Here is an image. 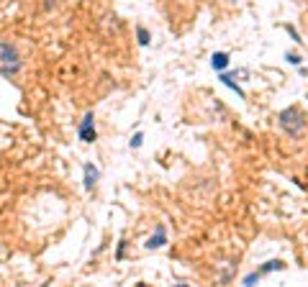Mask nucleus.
Here are the masks:
<instances>
[{"label":"nucleus","instance_id":"nucleus-5","mask_svg":"<svg viewBox=\"0 0 308 287\" xmlns=\"http://www.w3.org/2000/svg\"><path fill=\"white\" fill-rule=\"evenodd\" d=\"M164 244H167V229H164V226H157V233L147 241V249H159Z\"/></svg>","mask_w":308,"mask_h":287},{"label":"nucleus","instance_id":"nucleus-6","mask_svg":"<svg viewBox=\"0 0 308 287\" xmlns=\"http://www.w3.org/2000/svg\"><path fill=\"white\" fill-rule=\"evenodd\" d=\"M211 67H213L216 72H224V69L229 67V54H226V52H216V54L211 57Z\"/></svg>","mask_w":308,"mask_h":287},{"label":"nucleus","instance_id":"nucleus-9","mask_svg":"<svg viewBox=\"0 0 308 287\" xmlns=\"http://www.w3.org/2000/svg\"><path fill=\"white\" fill-rule=\"evenodd\" d=\"M283 267H285V264H283L280 259H272V262H267L265 267L259 269V275H270V272H275V269H283Z\"/></svg>","mask_w":308,"mask_h":287},{"label":"nucleus","instance_id":"nucleus-10","mask_svg":"<svg viewBox=\"0 0 308 287\" xmlns=\"http://www.w3.org/2000/svg\"><path fill=\"white\" fill-rule=\"evenodd\" d=\"M142 141H144V133H142V131H136V133L131 136V149H136V146H142Z\"/></svg>","mask_w":308,"mask_h":287},{"label":"nucleus","instance_id":"nucleus-7","mask_svg":"<svg viewBox=\"0 0 308 287\" xmlns=\"http://www.w3.org/2000/svg\"><path fill=\"white\" fill-rule=\"evenodd\" d=\"M219 80H221V82H224L226 87H231V90H236V95H239V98H246V95H244V90H241V87H239V85L234 82V77H231V74H229V72H221V74H219Z\"/></svg>","mask_w":308,"mask_h":287},{"label":"nucleus","instance_id":"nucleus-4","mask_svg":"<svg viewBox=\"0 0 308 287\" xmlns=\"http://www.w3.org/2000/svg\"><path fill=\"white\" fill-rule=\"evenodd\" d=\"M85 179H82V185H85V190H92L95 187V182H98V177H100V172H98V167H92V164L87 162L85 164Z\"/></svg>","mask_w":308,"mask_h":287},{"label":"nucleus","instance_id":"nucleus-3","mask_svg":"<svg viewBox=\"0 0 308 287\" xmlns=\"http://www.w3.org/2000/svg\"><path fill=\"white\" fill-rule=\"evenodd\" d=\"M77 136H80V141H85V144H92L98 139V133H95V115H92V111L85 113V118L80 120V126H77Z\"/></svg>","mask_w":308,"mask_h":287},{"label":"nucleus","instance_id":"nucleus-1","mask_svg":"<svg viewBox=\"0 0 308 287\" xmlns=\"http://www.w3.org/2000/svg\"><path fill=\"white\" fill-rule=\"evenodd\" d=\"M277 123H280V128L293 136V139H298V136L306 133V115L301 108H296V105H290V108L280 111V115H277Z\"/></svg>","mask_w":308,"mask_h":287},{"label":"nucleus","instance_id":"nucleus-2","mask_svg":"<svg viewBox=\"0 0 308 287\" xmlns=\"http://www.w3.org/2000/svg\"><path fill=\"white\" fill-rule=\"evenodd\" d=\"M21 54L15 52L10 44H5V41H0V74L3 77H10V74H18V69H21Z\"/></svg>","mask_w":308,"mask_h":287},{"label":"nucleus","instance_id":"nucleus-8","mask_svg":"<svg viewBox=\"0 0 308 287\" xmlns=\"http://www.w3.org/2000/svg\"><path fill=\"white\" fill-rule=\"evenodd\" d=\"M149 31L144 26H136V41H139V47H149Z\"/></svg>","mask_w":308,"mask_h":287},{"label":"nucleus","instance_id":"nucleus-12","mask_svg":"<svg viewBox=\"0 0 308 287\" xmlns=\"http://www.w3.org/2000/svg\"><path fill=\"white\" fill-rule=\"evenodd\" d=\"M288 62H290V64H301V57L290 52V54H288Z\"/></svg>","mask_w":308,"mask_h":287},{"label":"nucleus","instance_id":"nucleus-11","mask_svg":"<svg viewBox=\"0 0 308 287\" xmlns=\"http://www.w3.org/2000/svg\"><path fill=\"white\" fill-rule=\"evenodd\" d=\"M259 277H262L259 272H252V275H246V277H244V285H252V282H257Z\"/></svg>","mask_w":308,"mask_h":287}]
</instances>
